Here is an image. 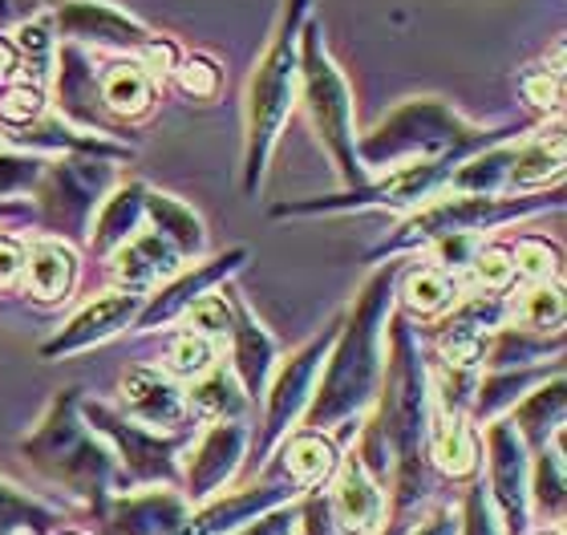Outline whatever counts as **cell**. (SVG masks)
I'll use <instances>...</instances> for the list:
<instances>
[{
  "instance_id": "6da1fadb",
  "label": "cell",
  "mask_w": 567,
  "mask_h": 535,
  "mask_svg": "<svg viewBox=\"0 0 567 535\" xmlns=\"http://www.w3.org/2000/svg\"><path fill=\"white\" fill-rule=\"evenodd\" d=\"M398 272H402V256L381 260L378 272L365 280L349 317H341V329L332 337L312 402L305 410V426L332 434L337 446L344 439H353L378 402L381 373H385V325H390L393 305H398L393 300Z\"/></svg>"
},
{
  "instance_id": "7a4b0ae2",
  "label": "cell",
  "mask_w": 567,
  "mask_h": 535,
  "mask_svg": "<svg viewBox=\"0 0 567 535\" xmlns=\"http://www.w3.org/2000/svg\"><path fill=\"white\" fill-rule=\"evenodd\" d=\"M422 346H417L414 321L390 317L385 325V373H381L378 402L369 410V422L381 430L393 454L390 479V524H414V512L430 495L425 483V422H430V373H425Z\"/></svg>"
},
{
  "instance_id": "3957f363",
  "label": "cell",
  "mask_w": 567,
  "mask_h": 535,
  "mask_svg": "<svg viewBox=\"0 0 567 535\" xmlns=\"http://www.w3.org/2000/svg\"><path fill=\"white\" fill-rule=\"evenodd\" d=\"M532 126H478L446 97H405L390 119L378 122L369 134H357V158L369 171V178L381 171H393L402 163H434V158H471L474 151L507 138H519Z\"/></svg>"
},
{
  "instance_id": "277c9868",
  "label": "cell",
  "mask_w": 567,
  "mask_h": 535,
  "mask_svg": "<svg viewBox=\"0 0 567 535\" xmlns=\"http://www.w3.org/2000/svg\"><path fill=\"white\" fill-rule=\"evenodd\" d=\"M78 402H82V390H61L45 405V414L37 418V426L21 439V454L45 483L85 503V512L97 524L110 500L118 495V459L85 426Z\"/></svg>"
},
{
  "instance_id": "5b68a950",
  "label": "cell",
  "mask_w": 567,
  "mask_h": 535,
  "mask_svg": "<svg viewBox=\"0 0 567 535\" xmlns=\"http://www.w3.org/2000/svg\"><path fill=\"white\" fill-rule=\"evenodd\" d=\"M312 0H284L280 24L260 53L244 94V191L260 195L268 163L296 110V37Z\"/></svg>"
},
{
  "instance_id": "8992f818",
  "label": "cell",
  "mask_w": 567,
  "mask_h": 535,
  "mask_svg": "<svg viewBox=\"0 0 567 535\" xmlns=\"http://www.w3.org/2000/svg\"><path fill=\"white\" fill-rule=\"evenodd\" d=\"M564 191H527V195H466V191H442L430 203L414 207L378 248H369V264L417 256L430 244L446 236H486L495 227H511L539 212H556Z\"/></svg>"
},
{
  "instance_id": "52a82bcc",
  "label": "cell",
  "mask_w": 567,
  "mask_h": 535,
  "mask_svg": "<svg viewBox=\"0 0 567 535\" xmlns=\"http://www.w3.org/2000/svg\"><path fill=\"white\" fill-rule=\"evenodd\" d=\"M296 102L305 106V119L320 138L324 155L341 175L344 187L369 183V171L357 158V126H353V90L344 82L341 65L324 49L320 21L305 17L296 37Z\"/></svg>"
},
{
  "instance_id": "ba28073f",
  "label": "cell",
  "mask_w": 567,
  "mask_h": 535,
  "mask_svg": "<svg viewBox=\"0 0 567 535\" xmlns=\"http://www.w3.org/2000/svg\"><path fill=\"white\" fill-rule=\"evenodd\" d=\"M85 426L106 442L114 459H118V491L131 487H183V466L178 454L187 451L190 430H151L122 414L118 405L102 402V398H85L78 402Z\"/></svg>"
},
{
  "instance_id": "9c48e42d",
  "label": "cell",
  "mask_w": 567,
  "mask_h": 535,
  "mask_svg": "<svg viewBox=\"0 0 567 535\" xmlns=\"http://www.w3.org/2000/svg\"><path fill=\"white\" fill-rule=\"evenodd\" d=\"M118 183V171L110 158L94 155H61L49 158L33 187L37 227L65 244H85L97 207Z\"/></svg>"
},
{
  "instance_id": "30bf717a",
  "label": "cell",
  "mask_w": 567,
  "mask_h": 535,
  "mask_svg": "<svg viewBox=\"0 0 567 535\" xmlns=\"http://www.w3.org/2000/svg\"><path fill=\"white\" fill-rule=\"evenodd\" d=\"M341 321L324 325L308 346L296 349L288 361L280 357V366H276L272 381H268V390H264V422H260V434L251 442V459L256 466L268 463V454L276 451V442L296 430V422L305 418L308 402H312V390H317V378L320 369H324V357L332 349V337H337Z\"/></svg>"
},
{
  "instance_id": "8fae6325",
  "label": "cell",
  "mask_w": 567,
  "mask_h": 535,
  "mask_svg": "<svg viewBox=\"0 0 567 535\" xmlns=\"http://www.w3.org/2000/svg\"><path fill=\"white\" fill-rule=\"evenodd\" d=\"M483 454H486V466H491V487H486V495H491L498 519H503V532L527 535V527H532V503H527L532 459H527V446L515 434L507 414L483 426Z\"/></svg>"
},
{
  "instance_id": "7c38bea8",
  "label": "cell",
  "mask_w": 567,
  "mask_h": 535,
  "mask_svg": "<svg viewBox=\"0 0 567 535\" xmlns=\"http://www.w3.org/2000/svg\"><path fill=\"white\" fill-rule=\"evenodd\" d=\"M49 21H53V33L73 45L118 49V53H138L154 37L151 24L110 0H61L58 9L49 12Z\"/></svg>"
},
{
  "instance_id": "4fadbf2b",
  "label": "cell",
  "mask_w": 567,
  "mask_h": 535,
  "mask_svg": "<svg viewBox=\"0 0 567 535\" xmlns=\"http://www.w3.org/2000/svg\"><path fill=\"white\" fill-rule=\"evenodd\" d=\"M503 325H507V292L474 288L437 325V361L458 369H483L486 346Z\"/></svg>"
},
{
  "instance_id": "5bb4252c",
  "label": "cell",
  "mask_w": 567,
  "mask_h": 535,
  "mask_svg": "<svg viewBox=\"0 0 567 535\" xmlns=\"http://www.w3.org/2000/svg\"><path fill=\"white\" fill-rule=\"evenodd\" d=\"M248 260H251L248 248H231V251H224V256H215V260H203L199 268H183V272H175L166 285H158L151 297L142 300V309H138V317H134L131 329L154 333V329L178 321L195 300L215 292L219 285H227Z\"/></svg>"
},
{
  "instance_id": "9a60e30c",
  "label": "cell",
  "mask_w": 567,
  "mask_h": 535,
  "mask_svg": "<svg viewBox=\"0 0 567 535\" xmlns=\"http://www.w3.org/2000/svg\"><path fill=\"white\" fill-rule=\"evenodd\" d=\"M251 446L248 422H207L203 439L190 451V463L183 466V500L190 507L215 500L236 479Z\"/></svg>"
},
{
  "instance_id": "2e32d148",
  "label": "cell",
  "mask_w": 567,
  "mask_h": 535,
  "mask_svg": "<svg viewBox=\"0 0 567 535\" xmlns=\"http://www.w3.org/2000/svg\"><path fill=\"white\" fill-rule=\"evenodd\" d=\"M324 500L341 535H381L390 519V487L369 475L357 454H341L324 487Z\"/></svg>"
},
{
  "instance_id": "e0dca14e",
  "label": "cell",
  "mask_w": 567,
  "mask_h": 535,
  "mask_svg": "<svg viewBox=\"0 0 567 535\" xmlns=\"http://www.w3.org/2000/svg\"><path fill=\"white\" fill-rule=\"evenodd\" d=\"M53 106H58V119H65L70 126H82V131L110 134L114 138V122H110L106 106H102V94H97V65L90 61L82 45H58V61H53Z\"/></svg>"
},
{
  "instance_id": "ac0fdd59",
  "label": "cell",
  "mask_w": 567,
  "mask_h": 535,
  "mask_svg": "<svg viewBox=\"0 0 567 535\" xmlns=\"http://www.w3.org/2000/svg\"><path fill=\"white\" fill-rule=\"evenodd\" d=\"M142 300L146 297L122 292V288L102 292L97 300H90V305H82V309L73 312L70 321H65V329H58V333L49 337L45 346H41V357H45V361H65V357H73V353H85V349L102 346V341H110L114 333L131 329L142 309Z\"/></svg>"
},
{
  "instance_id": "d6986e66",
  "label": "cell",
  "mask_w": 567,
  "mask_h": 535,
  "mask_svg": "<svg viewBox=\"0 0 567 535\" xmlns=\"http://www.w3.org/2000/svg\"><path fill=\"white\" fill-rule=\"evenodd\" d=\"M227 305H231V333H227L231 361H227V366L236 369L239 385L248 390L251 402H260L264 390H268V381H272V373H276V366H280V357H284L280 341L264 329L260 317L251 312V305L239 297L236 288H227Z\"/></svg>"
},
{
  "instance_id": "ffe728a7",
  "label": "cell",
  "mask_w": 567,
  "mask_h": 535,
  "mask_svg": "<svg viewBox=\"0 0 567 535\" xmlns=\"http://www.w3.org/2000/svg\"><path fill=\"white\" fill-rule=\"evenodd\" d=\"M110 264V280L122 288V292H138V297H151L154 288L166 285L175 272H183L187 268V260H183V251L175 248V244H166L158 232H134L126 244H118V248L106 256Z\"/></svg>"
},
{
  "instance_id": "44dd1931",
  "label": "cell",
  "mask_w": 567,
  "mask_h": 535,
  "mask_svg": "<svg viewBox=\"0 0 567 535\" xmlns=\"http://www.w3.org/2000/svg\"><path fill=\"white\" fill-rule=\"evenodd\" d=\"M122 414L151 430H190V405L183 381L166 378L163 369L138 366L122 378Z\"/></svg>"
},
{
  "instance_id": "7402d4cb",
  "label": "cell",
  "mask_w": 567,
  "mask_h": 535,
  "mask_svg": "<svg viewBox=\"0 0 567 535\" xmlns=\"http://www.w3.org/2000/svg\"><path fill=\"white\" fill-rule=\"evenodd\" d=\"M425 463L442 479L471 483L483 466V439L466 414H450L430 402V422H425Z\"/></svg>"
},
{
  "instance_id": "603a6c76",
  "label": "cell",
  "mask_w": 567,
  "mask_h": 535,
  "mask_svg": "<svg viewBox=\"0 0 567 535\" xmlns=\"http://www.w3.org/2000/svg\"><path fill=\"white\" fill-rule=\"evenodd\" d=\"M190 503L183 500V491H138L126 495L118 491L110 507L102 512V532L106 535H175L187 524Z\"/></svg>"
},
{
  "instance_id": "cb8c5ba5",
  "label": "cell",
  "mask_w": 567,
  "mask_h": 535,
  "mask_svg": "<svg viewBox=\"0 0 567 535\" xmlns=\"http://www.w3.org/2000/svg\"><path fill=\"white\" fill-rule=\"evenodd\" d=\"M300 491L280 479V483H268V487H251V491H236V495H215V500L190 507L187 524L178 527L175 535H231L244 524H251L256 515L272 512L280 503L296 500Z\"/></svg>"
},
{
  "instance_id": "d4e9b609",
  "label": "cell",
  "mask_w": 567,
  "mask_h": 535,
  "mask_svg": "<svg viewBox=\"0 0 567 535\" xmlns=\"http://www.w3.org/2000/svg\"><path fill=\"white\" fill-rule=\"evenodd\" d=\"M564 175V122H539L527 134L515 138V155L507 171V195L556 187Z\"/></svg>"
},
{
  "instance_id": "484cf974",
  "label": "cell",
  "mask_w": 567,
  "mask_h": 535,
  "mask_svg": "<svg viewBox=\"0 0 567 535\" xmlns=\"http://www.w3.org/2000/svg\"><path fill=\"white\" fill-rule=\"evenodd\" d=\"M21 288L33 305H65L78 288V251L65 239L37 236L24 244Z\"/></svg>"
},
{
  "instance_id": "4316f807",
  "label": "cell",
  "mask_w": 567,
  "mask_h": 535,
  "mask_svg": "<svg viewBox=\"0 0 567 535\" xmlns=\"http://www.w3.org/2000/svg\"><path fill=\"white\" fill-rule=\"evenodd\" d=\"M268 459H276L280 475L305 495V491L329 487L332 471L341 463V446H337L332 434H324V430L305 426V430H288V434L276 442V451L268 454Z\"/></svg>"
},
{
  "instance_id": "83f0119b",
  "label": "cell",
  "mask_w": 567,
  "mask_h": 535,
  "mask_svg": "<svg viewBox=\"0 0 567 535\" xmlns=\"http://www.w3.org/2000/svg\"><path fill=\"white\" fill-rule=\"evenodd\" d=\"M97 94H102V106H106L110 122L126 126V122H142L158 106V78L138 58L126 53V58L106 61L97 70Z\"/></svg>"
},
{
  "instance_id": "f1b7e54d",
  "label": "cell",
  "mask_w": 567,
  "mask_h": 535,
  "mask_svg": "<svg viewBox=\"0 0 567 535\" xmlns=\"http://www.w3.org/2000/svg\"><path fill=\"white\" fill-rule=\"evenodd\" d=\"M398 285L402 288H393V300H402V309L410 321H437V317H446V312L471 292L462 276L437 268L434 260L402 264Z\"/></svg>"
},
{
  "instance_id": "f546056e",
  "label": "cell",
  "mask_w": 567,
  "mask_h": 535,
  "mask_svg": "<svg viewBox=\"0 0 567 535\" xmlns=\"http://www.w3.org/2000/svg\"><path fill=\"white\" fill-rule=\"evenodd\" d=\"M564 373V357L556 361H539V366H519V369H491L486 378H478L474 385V402H471V422L474 426H486L495 418L511 414V405L519 402L523 393L535 390L539 381Z\"/></svg>"
},
{
  "instance_id": "4dcf8cb0",
  "label": "cell",
  "mask_w": 567,
  "mask_h": 535,
  "mask_svg": "<svg viewBox=\"0 0 567 535\" xmlns=\"http://www.w3.org/2000/svg\"><path fill=\"white\" fill-rule=\"evenodd\" d=\"M146 191H151L146 183L126 178V183H114V191L102 199L94 224H90V239H85L97 260H106L110 251L126 244L142 227V219H146Z\"/></svg>"
},
{
  "instance_id": "1f68e13d",
  "label": "cell",
  "mask_w": 567,
  "mask_h": 535,
  "mask_svg": "<svg viewBox=\"0 0 567 535\" xmlns=\"http://www.w3.org/2000/svg\"><path fill=\"white\" fill-rule=\"evenodd\" d=\"M564 410H567V385H564V373H556V378L539 381L535 390L523 393L519 402L511 405L507 418L527 451H544L547 442L564 430Z\"/></svg>"
},
{
  "instance_id": "d6a6232c",
  "label": "cell",
  "mask_w": 567,
  "mask_h": 535,
  "mask_svg": "<svg viewBox=\"0 0 567 535\" xmlns=\"http://www.w3.org/2000/svg\"><path fill=\"white\" fill-rule=\"evenodd\" d=\"M187 405H190V418H195V422H248L251 410H256L248 390L239 385L236 369L219 366V361H215L203 378L190 381Z\"/></svg>"
},
{
  "instance_id": "836d02e7",
  "label": "cell",
  "mask_w": 567,
  "mask_h": 535,
  "mask_svg": "<svg viewBox=\"0 0 567 535\" xmlns=\"http://www.w3.org/2000/svg\"><path fill=\"white\" fill-rule=\"evenodd\" d=\"M146 219H151V232H158L166 244H175L187 264L207 251V227L190 203L175 199L166 191H146Z\"/></svg>"
},
{
  "instance_id": "e575fe53",
  "label": "cell",
  "mask_w": 567,
  "mask_h": 535,
  "mask_svg": "<svg viewBox=\"0 0 567 535\" xmlns=\"http://www.w3.org/2000/svg\"><path fill=\"white\" fill-rule=\"evenodd\" d=\"M527 503L544 524H564V503H567V466H564V430L547 442L544 451H535V466L527 475Z\"/></svg>"
},
{
  "instance_id": "d590c367",
  "label": "cell",
  "mask_w": 567,
  "mask_h": 535,
  "mask_svg": "<svg viewBox=\"0 0 567 535\" xmlns=\"http://www.w3.org/2000/svg\"><path fill=\"white\" fill-rule=\"evenodd\" d=\"M564 288L535 285V280H515L507 288V325L535 329V333H564Z\"/></svg>"
},
{
  "instance_id": "8d00e7d4",
  "label": "cell",
  "mask_w": 567,
  "mask_h": 535,
  "mask_svg": "<svg viewBox=\"0 0 567 535\" xmlns=\"http://www.w3.org/2000/svg\"><path fill=\"white\" fill-rule=\"evenodd\" d=\"M544 357H564V333H535V329H519V325H503L495 329L491 346H486L483 366L486 369H519V366H539Z\"/></svg>"
},
{
  "instance_id": "74e56055",
  "label": "cell",
  "mask_w": 567,
  "mask_h": 535,
  "mask_svg": "<svg viewBox=\"0 0 567 535\" xmlns=\"http://www.w3.org/2000/svg\"><path fill=\"white\" fill-rule=\"evenodd\" d=\"M61 527L65 515L53 503L37 500L0 475V535H53Z\"/></svg>"
},
{
  "instance_id": "f35d334b",
  "label": "cell",
  "mask_w": 567,
  "mask_h": 535,
  "mask_svg": "<svg viewBox=\"0 0 567 535\" xmlns=\"http://www.w3.org/2000/svg\"><path fill=\"white\" fill-rule=\"evenodd\" d=\"M12 45H17V58H21V82L49 85L53 61H58V33H53L49 12L21 21V29L12 33Z\"/></svg>"
},
{
  "instance_id": "ab89813d",
  "label": "cell",
  "mask_w": 567,
  "mask_h": 535,
  "mask_svg": "<svg viewBox=\"0 0 567 535\" xmlns=\"http://www.w3.org/2000/svg\"><path fill=\"white\" fill-rule=\"evenodd\" d=\"M507 248H511V264H515V276H519V280H535V285H559V272H564V251H559L556 239L515 236Z\"/></svg>"
},
{
  "instance_id": "60d3db41",
  "label": "cell",
  "mask_w": 567,
  "mask_h": 535,
  "mask_svg": "<svg viewBox=\"0 0 567 535\" xmlns=\"http://www.w3.org/2000/svg\"><path fill=\"white\" fill-rule=\"evenodd\" d=\"M519 97L527 102V110H535L539 122L564 114V49H559L556 65H532L519 73Z\"/></svg>"
},
{
  "instance_id": "b9f144b4",
  "label": "cell",
  "mask_w": 567,
  "mask_h": 535,
  "mask_svg": "<svg viewBox=\"0 0 567 535\" xmlns=\"http://www.w3.org/2000/svg\"><path fill=\"white\" fill-rule=\"evenodd\" d=\"M215 341H207V337L190 333V329H183V333H175L171 341H166L163 349V373L175 381H195L203 378L207 369L215 366Z\"/></svg>"
},
{
  "instance_id": "7bdbcfd3",
  "label": "cell",
  "mask_w": 567,
  "mask_h": 535,
  "mask_svg": "<svg viewBox=\"0 0 567 535\" xmlns=\"http://www.w3.org/2000/svg\"><path fill=\"white\" fill-rule=\"evenodd\" d=\"M466 288H483V292H507L519 276H515V264H511V248L503 239H483L478 251H474L471 268H466Z\"/></svg>"
},
{
  "instance_id": "ee69618b",
  "label": "cell",
  "mask_w": 567,
  "mask_h": 535,
  "mask_svg": "<svg viewBox=\"0 0 567 535\" xmlns=\"http://www.w3.org/2000/svg\"><path fill=\"white\" fill-rule=\"evenodd\" d=\"M49 114V90L33 82H12L0 90V131H21Z\"/></svg>"
},
{
  "instance_id": "f6af8a7d",
  "label": "cell",
  "mask_w": 567,
  "mask_h": 535,
  "mask_svg": "<svg viewBox=\"0 0 567 535\" xmlns=\"http://www.w3.org/2000/svg\"><path fill=\"white\" fill-rule=\"evenodd\" d=\"M45 163L49 158L41 155H29V151H17V146H0V203L33 195Z\"/></svg>"
},
{
  "instance_id": "bcb514c9",
  "label": "cell",
  "mask_w": 567,
  "mask_h": 535,
  "mask_svg": "<svg viewBox=\"0 0 567 535\" xmlns=\"http://www.w3.org/2000/svg\"><path fill=\"white\" fill-rule=\"evenodd\" d=\"M183 321H187L190 333L207 337V341H215V346L227 341V333H231V305H227V288L219 285L215 292L199 297L187 312H183Z\"/></svg>"
},
{
  "instance_id": "7dc6e473",
  "label": "cell",
  "mask_w": 567,
  "mask_h": 535,
  "mask_svg": "<svg viewBox=\"0 0 567 535\" xmlns=\"http://www.w3.org/2000/svg\"><path fill=\"white\" fill-rule=\"evenodd\" d=\"M175 82L183 94L207 102V97L219 94L224 70H219V61L207 58V53H187V58H178V65H175Z\"/></svg>"
},
{
  "instance_id": "c3c4849f",
  "label": "cell",
  "mask_w": 567,
  "mask_h": 535,
  "mask_svg": "<svg viewBox=\"0 0 567 535\" xmlns=\"http://www.w3.org/2000/svg\"><path fill=\"white\" fill-rule=\"evenodd\" d=\"M458 535H507L503 532V519H498L495 503L486 495V487L474 483L466 495H462V512H458Z\"/></svg>"
},
{
  "instance_id": "681fc988",
  "label": "cell",
  "mask_w": 567,
  "mask_h": 535,
  "mask_svg": "<svg viewBox=\"0 0 567 535\" xmlns=\"http://www.w3.org/2000/svg\"><path fill=\"white\" fill-rule=\"evenodd\" d=\"M300 500V495H296ZM296 500L280 503V507H272V512L256 515L251 524H244L239 532L231 535H296V527H300V512H296Z\"/></svg>"
},
{
  "instance_id": "f907efd6",
  "label": "cell",
  "mask_w": 567,
  "mask_h": 535,
  "mask_svg": "<svg viewBox=\"0 0 567 535\" xmlns=\"http://www.w3.org/2000/svg\"><path fill=\"white\" fill-rule=\"evenodd\" d=\"M131 58H138L154 78H166V73H175V65H178L183 53H178V45L171 41V37H151V41H146L138 53H131Z\"/></svg>"
},
{
  "instance_id": "816d5d0a",
  "label": "cell",
  "mask_w": 567,
  "mask_h": 535,
  "mask_svg": "<svg viewBox=\"0 0 567 535\" xmlns=\"http://www.w3.org/2000/svg\"><path fill=\"white\" fill-rule=\"evenodd\" d=\"M21 268H24V239L0 232V292L21 285Z\"/></svg>"
},
{
  "instance_id": "f5cc1de1",
  "label": "cell",
  "mask_w": 567,
  "mask_h": 535,
  "mask_svg": "<svg viewBox=\"0 0 567 535\" xmlns=\"http://www.w3.org/2000/svg\"><path fill=\"white\" fill-rule=\"evenodd\" d=\"M458 512L454 507H446V503H437L434 512H425L417 524H410V532L405 535H458Z\"/></svg>"
},
{
  "instance_id": "db71d44e",
  "label": "cell",
  "mask_w": 567,
  "mask_h": 535,
  "mask_svg": "<svg viewBox=\"0 0 567 535\" xmlns=\"http://www.w3.org/2000/svg\"><path fill=\"white\" fill-rule=\"evenodd\" d=\"M12 82H21V58H17V45L12 37L0 33V90Z\"/></svg>"
},
{
  "instance_id": "11a10c76",
  "label": "cell",
  "mask_w": 567,
  "mask_h": 535,
  "mask_svg": "<svg viewBox=\"0 0 567 535\" xmlns=\"http://www.w3.org/2000/svg\"><path fill=\"white\" fill-rule=\"evenodd\" d=\"M17 219H33V203H24V199L0 203V224H17Z\"/></svg>"
},
{
  "instance_id": "9f6ffc18",
  "label": "cell",
  "mask_w": 567,
  "mask_h": 535,
  "mask_svg": "<svg viewBox=\"0 0 567 535\" xmlns=\"http://www.w3.org/2000/svg\"><path fill=\"white\" fill-rule=\"evenodd\" d=\"M12 12H17V9H12V0H0V21H9Z\"/></svg>"
},
{
  "instance_id": "6f0895ef",
  "label": "cell",
  "mask_w": 567,
  "mask_h": 535,
  "mask_svg": "<svg viewBox=\"0 0 567 535\" xmlns=\"http://www.w3.org/2000/svg\"><path fill=\"white\" fill-rule=\"evenodd\" d=\"M535 535H564L559 527H544V532H535Z\"/></svg>"
},
{
  "instance_id": "680465c9",
  "label": "cell",
  "mask_w": 567,
  "mask_h": 535,
  "mask_svg": "<svg viewBox=\"0 0 567 535\" xmlns=\"http://www.w3.org/2000/svg\"><path fill=\"white\" fill-rule=\"evenodd\" d=\"M53 535H82V532H65V527H61V532H53Z\"/></svg>"
},
{
  "instance_id": "91938a15",
  "label": "cell",
  "mask_w": 567,
  "mask_h": 535,
  "mask_svg": "<svg viewBox=\"0 0 567 535\" xmlns=\"http://www.w3.org/2000/svg\"><path fill=\"white\" fill-rule=\"evenodd\" d=\"M0 146H4V138H0Z\"/></svg>"
}]
</instances>
